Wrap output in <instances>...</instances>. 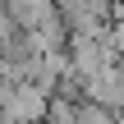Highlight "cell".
Masks as SVG:
<instances>
[{
	"label": "cell",
	"mask_w": 124,
	"mask_h": 124,
	"mask_svg": "<svg viewBox=\"0 0 124 124\" xmlns=\"http://www.w3.org/2000/svg\"><path fill=\"white\" fill-rule=\"evenodd\" d=\"M0 9L14 18L18 32H32V28H41V23L60 18V14H55V0H5Z\"/></svg>",
	"instance_id": "obj_1"
}]
</instances>
